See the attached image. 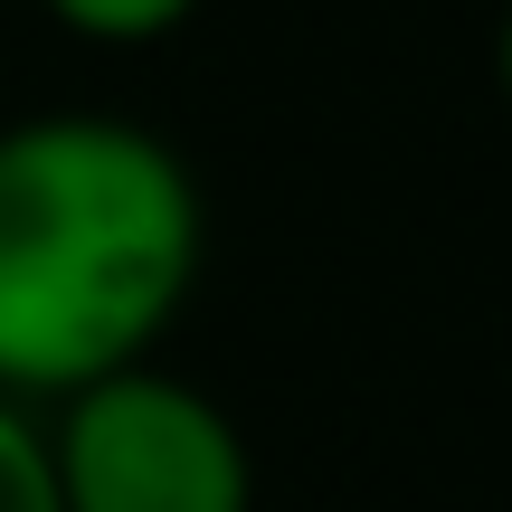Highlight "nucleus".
<instances>
[{
  "label": "nucleus",
  "mask_w": 512,
  "mask_h": 512,
  "mask_svg": "<svg viewBox=\"0 0 512 512\" xmlns=\"http://www.w3.org/2000/svg\"><path fill=\"white\" fill-rule=\"evenodd\" d=\"M200 285L190 162L114 114L0 124V399L133 370Z\"/></svg>",
  "instance_id": "nucleus-1"
},
{
  "label": "nucleus",
  "mask_w": 512,
  "mask_h": 512,
  "mask_svg": "<svg viewBox=\"0 0 512 512\" xmlns=\"http://www.w3.org/2000/svg\"><path fill=\"white\" fill-rule=\"evenodd\" d=\"M57 512H247L256 465L247 437L200 380L133 361L67 389L48 427Z\"/></svg>",
  "instance_id": "nucleus-2"
},
{
  "label": "nucleus",
  "mask_w": 512,
  "mask_h": 512,
  "mask_svg": "<svg viewBox=\"0 0 512 512\" xmlns=\"http://www.w3.org/2000/svg\"><path fill=\"white\" fill-rule=\"evenodd\" d=\"M38 10H48L57 29L95 38V48H152V38H171L200 0H38Z\"/></svg>",
  "instance_id": "nucleus-3"
},
{
  "label": "nucleus",
  "mask_w": 512,
  "mask_h": 512,
  "mask_svg": "<svg viewBox=\"0 0 512 512\" xmlns=\"http://www.w3.org/2000/svg\"><path fill=\"white\" fill-rule=\"evenodd\" d=\"M0 512H57L48 427H38L19 399H0Z\"/></svg>",
  "instance_id": "nucleus-4"
},
{
  "label": "nucleus",
  "mask_w": 512,
  "mask_h": 512,
  "mask_svg": "<svg viewBox=\"0 0 512 512\" xmlns=\"http://www.w3.org/2000/svg\"><path fill=\"white\" fill-rule=\"evenodd\" d=\"M494 86H503V105H512V10H503V29H494Z\"/></svg>",
  "instance_id": "nucleus-5"
}]
</instances>
